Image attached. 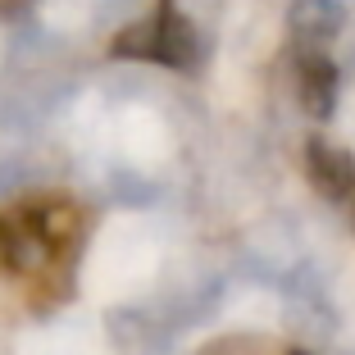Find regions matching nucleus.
Listing matches in <instances>:
<instances>
[{
	"label": "nucleus",
	"mask_w": 355,
	"mask_h": 355,
	"mask_svg": "<svg viewBox=\"0 0 355 355\" xmlns=\"http://www.w3.org/2000/svg\"><path fill=\"white\" fill-rule=\"evenodd\" d=\"M32 0H0V19H14V14H23Z\"/></svg>",
	"instance_id": "3"
},
{
	"label": "nucleus",
	"mask_w": 355,
	"mask_h": 355,
	"mask_svg": "<svg viewBox=\"0 0 355 355\" xmlns=\"http://www.w3.org/2000/svg\"><path fill=\"white\" fill-rule=\"evenodd\" d=\"M87 209L69 191H19L0 200V328L51 319L73 301L87 251Z\"/></svg>",
	"instance_id": "1"
},
{
	"label": "nucleus",
	"mask_w": 355,
	"mask_h": 355,
	"mask_svg": "<svg viewBox=\"0 0 355 355\" xmlns=\"http://www.w3.org/2000/svg\"><path fill=\"white\" fill-rule=\"evenodd\" d=\"M114 55L119 60H146V64H164L187 73L200 64V37L187 23V14L178 10L173 0H159L146 19H137L132 28H123L114 37Z\"/></svg>",
	"instance_id": "2"
},
{
	"label": "nucleus",
	"mask_w": 355,
	"mask_h": 355,
	"mask_svg": "<svg viewBox=\"0 0 355 355\" xmlns=\"http://www.w3.org/2000/svg\"><path fill=\"white\" fill-rule=\"evenodd\" d=\"M287 355H301V351H287Z\"/></svg>",
	"instance_id": "4"
}]
</instances>
